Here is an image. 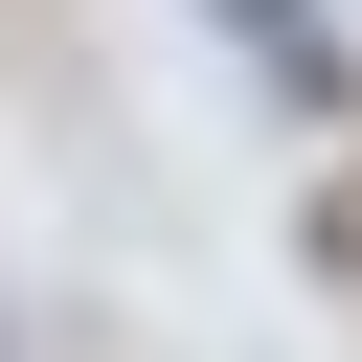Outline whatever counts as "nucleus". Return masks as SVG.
Here are the masks:
<instances>
[{
	"label": "nucleus",
	"mask_w": 362,
	"mask_h": 362,
	"mask_svg": "<svg viewBox=\"0 0 362 362\" xmlns=\"http://www.w3.org/2000/svg\"><path fill=\"white\" fill-rule=\"evenodd\" d=\"M317 249H339V272H362V181H339V204H317Z\"/></svg>",
	"instance_id": "f03ea898"
},
{
	"label": "nucleus",
	"mask_w": 362,
	"mask_h": 362,
	"mask_svg": "<svg viewBox=\"0 0 362 362\" xmlns=\"http://www.w3.org/2000/svg\"><path fill=\"white\" fill-rule=\"evenodd\" d=\"M204 23H226V45H272V68H294V90L339 113V45H317V0H204Z\"/></svg>",
	"instance_id": "f257e3e1"
}]
</instances>
